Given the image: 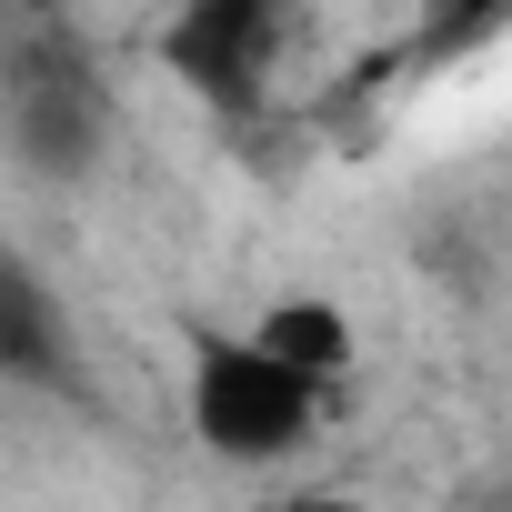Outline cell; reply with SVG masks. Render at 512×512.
I'll list each match as a JSON object with an SVG mask.
<instances>
[{
  "instance_id": "obj_1",
  "label": "cell",
  "mask_w": 512,
  "mask_h": 512,
  "mask_svg": "<svg viewBox=\"0 0 512 512\" xmlns=\"http://www.w3.org/2000/svg\"><path fill=\"white\" fill-rule=\"evenodd\" d=\"M0 141H11V161L31 181H91V161L111 151V91L81 41H61V31L11 41V61H0Z\"/></svg>"
},
{
  "instance_id": "obj_2",
  "label": "cell",
  "mask_w": 512,
  "mask_h": 512,
  "mask_svg": "<svg viewBox=\"0 0 512 512\" xmlns=\"http://www.w3.org/2000/svg\"><path fill=\"white\" fill-rule=\"evenodd\" d=\"M322 402H332V382L292 372L282 352H262L251 332L191 352V432L221 462H282V452H302L322 432Z\"/></svg>"
},
{
  "instance_id": "obj_3",
  "label": "cell",
  "mask_w": 512,
  "mask_h": 512,
  "mask_svg": "<svg viewBox=\"0 0 512 512\" xmlns=\"http://www.w3.org/2000/svg\"><path fill=\"white\" fill-rule=\"evenodd\" d=\"M282 51H292V0H181L171 31H161L171 81L201 111H231V121H251L272 101Z\"/></svg>"
},
{
  "instance_id": "obj_4",
  "label": "cell",
  "mask_w": 512,
  "mask_h": 512,
  "mask_svg": "<svg viewBox=\"0 0 512 512\" xmlns=\"http://www.w3.org/2000/svg\"><path fill=\"white\" fill-rule=\"evenodd\" d=\"M81 362H71V322L51 302V282L31 262H11L0 251V382H21V392H61Z\"/></svg>"
},
{
  "instance_id": "obj_5",
  "label": "cell",
  "mask_w": 512,
  "mask_h": 512,
  "mask_svg": "<svg viewBox=\"0 0 512 512\" xmlns=\"http://www.w3.org/2000/svg\"><path fill=\"white\" fill-rule=\"evenodd\" d=\"M251 342L282 352V362L312 372V382H342V372L362 362V322H352L342 302H322V292H282L262 322H251Z\"/></svg>"
},
{
  "instance_id": "obj_6",
  "label": "cell",
  "mask_w": 512,
  "mask_h": 512,
  "mask_svg": "<svg viewBox=\"0 0 512 512\" xmlns=\"http://www.w3.org/2000/svg\"><path fill=\"white\" fill-rule=\"evenodd\" d=\"M512 21V0H422V21H412V61H452L472 41H492Z\"/></svg>"
},
{
  "instance_id": "obj_7",
  "label": "cell",
  "mask_w": 512,
  "mask_h": 512,
  "mask_svg": "<svg viewBox=\"0 0 512 512\" xmlns=\"http://www.w3.org/2000/svg\"><path fill=\"white\" fill-rule=\"evenodd\" d=\"M11 41H21V0H0V61H11Z\"/></svg>"
}]
</instances>
